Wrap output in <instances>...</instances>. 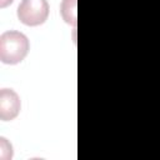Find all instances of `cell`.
Here are the masks:
<instances>
[{"label": "cell", "instance_id": "obj_1", "mask_svg": "<svg viewBox=\"0 0 160 160\" xmlns=\"http://www.w3.org/2000/svg\"><path fill=\"white\" fill-rule=\"evenodd\" d=\"M29 49V39L20 31L9 30L0 35V60L4 64L15 65L21 62Z\"/></svg>", "mask_w": 160, "mask_h": 160}, {"label": "cell", "instance_id": "obj_2", "mask_svg": "<svg viewBox=\"0 0 160 160\" xmlns=\"http://www.w3.org/2000/svg\"><path fill=\"white\" fill-rule=\"evenodd\" d=\"M49 16L48 0H21L18 8L19 20L28 26L44 24Z\"/></svg>", "mask_w": 160, "mask_h": 160}, {"label": "cell", "instance_id": "obj_3", "mask_svg": "<svg viewBox=\"0 0 160 160\" xmlns=\"http://www.w3.org/2000/svg\"><path fill=\"white\" fill-rule=\"evenodd\" d=\"M21 109L19 95L12 89L0 90V119L2 121H10L15 119Z\"/></svg>", "mask_w": 160, "mask_h": 160}, {"label": "cell", "instance_id": "obj_4", "mask_svg": "<svg viewBox=\"0 0 160 160\" xmlns=\"http://www.w3.org/2000/svg\"><path fill=\"white\" fill-rule=\"evenodd\" d=\"M76 0H62L60 5V12L64 21L69 25H76Z\"/></svg>", "mask_w": 160, "mask_h": 160}, {"label": "cell", "instance_id": "obj_5", "mask_svg": "<svg viewBox=\"0 0 160 160\" xmlns=\"http://www.w3.org/2000/svg\"><path fill=\"white\" fill-rule=\"evenodd\" d=\"M0 150L1 160H9L12 158V146L5 138H0Z\"/></svg>", "mask_w": 160, "mask_h": 160}, {"label": "cell", "instance_id": "obj_6", "mask_svg": "<svg viewBox=\"0 0 160 160\" xmlns=\"http://www.w3.org/2000/svg\"><path fill=\"white\" fill-rule=\"evenodd\" d=\"M14 0H0V8H6L8 5H10Z\"/></svg>", "mask_w": 160, "mask_h": 160}]
</instances>
